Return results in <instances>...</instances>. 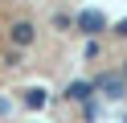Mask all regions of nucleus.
<instances>
[{
  "label": "nucleus",
  "instance_id": "nucleus-3",
  "mask_svg": "<svg viewBox=\"0 0 127 123\" xmlns=\"http://www.w3.org/2000/svg\"><path fill=\"white\" fill-rule=\"evenodd\" d=\"M90 94H94V86H90V82H82V78L66 86V98H74V103H90Z\"/></svg>",
  "mask_w": 127,
  "mask_h": 123
},
{
  "label": "nucleus",
  "instance_id": "nucleus-5",
  "mask_svg": "<svg viewBox=\"0 0 127 123\" xmlns=\"http://www.w3.org/2000/svg\"><path fill=\"white\" fill-rule=\"evenodd\" d=\"M4 66H21V49H8L4 53Z\"/></svg>",
  "mask_w": 127,
  "mask_h": 123
},
{
  "label": "nucleus",
  "instance_id": "nucleus-2",
  "mask_svg": "<svg viewBox=\"0 0 127 123\" xmlns=\"http://www.w3.org/2000/svg\"><path fill=\"white\" fill-rule=\"evenodd\" d=\"M94 90H102L107 98H123L127 94V82H123V74H102L98 82H90Z\"/></svg>",
  "mask_w": 127,
  "mask_h": 123
},
{
  "label": "nucleus",
  "instance_id": "nucleus-1",
  "mask_svg": "<svg viewBox=\"0 0 127 123\" xmlns=\"http://www.w3.org/2000/svg\"><path fill=\"white\" fill-rule=\"evenodd\" d=\"M8 41H12V49H29L37 41V25L33 21H12L8 25Z\"/></svg>",
  "mask_w": 127,
  "mask_h": 123
},
{
  "label": "nucleus",
  "instance_id": "nucleus-4",
  "mask_svg": "<svg viewBox=\"0 0 127 123\" xmlns=\"http://www.w3.org/2000/svg\"><path fill=\"white\" fill-rule=\"evenodd\" d=\"M45 103H49V90H45V86H29L25 90V107H29V111H41Z\"/></svg>",
  "mask_w": 127,
  "mask_h": 123
},
{
  "label": "nucleus",
  "instance_id": "nucleus-6",
  "mask_svg": "<svg viewBox=\"0 0 127 123\" xmlns=\"http://www.w3.org/2000/svg\"><path fill=\"white\" fill-rule=\"evenodd\" d=\"M115 33H119V37H127V21H119V25H115Z\"/></svg>",
  "mask_w": 127,
  "mask_h": 123
},
{
  "label": "nucleus",
  "instance_id": "nucleus-7",
  "mask_svg": "<svg viewBox=\"0 0 127 123\" xmlns=\"http://www.w3.org/2000/svg\"><path fill=\"white\" fill-rule=\"evenodd\" d=\"M119 74H123V82H127V62H123V70H119Z\"/></svg>",
  "mask_w": 127,
  "mask_h": 123
}]
</instances>
